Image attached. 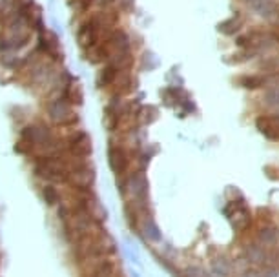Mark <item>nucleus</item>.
<instances>
[{"label": "nucleus", "mask_w": 279, "mask_h": 277, "mask_svg": "<svg viewBox=\"0 0 279 277\" xmlns=\"http://www.w3.org/2000/svg\"><path fill=\"white\" fill-rule=\"evenodd\" d=\"M210 275L212 277H233L235 275V263L230 253H216L210 257Z\"/></svg>", "instance_id": "obj_7"}, {"label": "nucleus", "mask_w": 279, "mask_h": 277, "mask_svg": "<svg viewBox=\"0 0 279 277\" xmlns=\"http://www.w3.org/2000/svg\"><path fill=\"white\" fill-rule=\"evenodd\" d=\"M95 182V168L90 159H71L70 157V175L68 184L77 190H92Z\"/></svg>", "instance_id": "obj_3"}, {"label": "nucleus", "mask_w": 279, "mask_h": 277, "mask_svg": "<svg viewBox=\"0 0 279 277\" xmlns=\"http://www.w3.org/2000/svg\"><path fill=\"white\" fill-rule=\"evenodd\" d=\"M119 4L122 6V9H128V11H132L134 9V6H135V0H119Z\"/></svg>", "instance_id": "obj_22"}, {"label": "nucleus", "mask_w": 279, "mask_h": 277, "mask_svg": "<svg viewBox=\"0 0 279 277\" xmlns=\"http://www.w3.org/2000/svg\"><path fill=\"white\" fill-rule=\"evenodd\" d=\"M15 151H17L18 155H26V157H31L35 155V151H37V146L31 143H26L22 138H18V143L15 144Z\"/></svg>", "instance_id": "obj_17"}, {"label": "nucleus", "mask_w": 279, "mask_h": 277, "mask_svg": "<svg viewBox=\"0 0 279 277\" xmlns=\"http://www.w3.org/2000/svg\"><path fill=\"white\" fill-rule=\"evenodd\" d=\"M265 175L272 181H279V168L277 166H265Z\"/></svg>", "instance_id": "obj_20"}, {"label": "nucleus", "mask_w": 279, "mask_h": 277, "mask_svg": "<svg viewBox=\"0 0 279 277\" xmlns=\"http://www.w3.org/2000/svg\"><path fill=\"white\" fill-rule=\"evenodd\" d=\"M223 215L230 221L235 235L245 232L246 228H250L254 224V214H252L248 204H246L245 197L228 199L226 206L223 208Z\"/></svg>", "instance_id": "obj_2"}, {"label": "nucleus", "mask_w": 279, "mask_h": 277, "mask_svg": "<svg viewBox=\"0 0 279 277\" xmlns=\"http://www.w3.org/2000/svg\"><path fill=\"white\" fill-rule=\"evenodd\" d=\"M0 62L4 64V67H11V70H17V67L22 66V59H18L17 55L13 53H6L0 57Z\"/></svg>", "instance_id": "obj_18"}, {"label": "nucleus", "mask_w": 279, "mask_h": 277, "mask_svg": "<svg viewBox=\"0 0 279 277\" xmlns=\"http://www.w3.org/2000/svg\"><path fill=\"white\" fill-rule=\"evenodd\" d=\"M254 241H257L259 244H263L265 248L272 250V248L279 246V228L274 223L268 224H255V235Z\"/></svg>", "instance_id": "obj_9"}, {"label": "nucleus", "mask_w": 279, "mask_h": 277, "mask_svg": "<svg viewBox=\"0 0 279 277\" xmlns=\"http://www.w3.org/2000/svg\"><path fill=\"white\" fill-rule=\"evenodd\" d=\"M243 2H248V0H243Z\"/></svg>", "instance_id": "obj_23"}, {"label": "nucleus", "mask_w": 279, "mask_h": 277, "mask_svg": "<svg viewBox=\"0 0 279 277\" xmlns=\"http://www.w3.org/2000/svg\"><path fill=\"white\" fill-rule=\"evenodd\" d=\"M135 77L134 73H132V70H126V72H121L119 75H117L115 82L112 84V88H110V99L112 97H117V99H124L126 95H130V93L135 89Z\"/></svg>", "instance_id": "obj_8"}, {"label": "nucleus", "mask_w": 279, "mask_h": 277, "mask_svg": "<svg viewBox=\"0 0 279 277\" xmlns=\"http://www.w3.org/2000/svg\"><path fill=\"white\" fill-rule=\"evenodd\" d=\"M261 104L268 113H279V88L265 89Z\"/></svg>", "instance_id": "obj_12"}, {"label": "nucleus", "mask_w": 279, "mask_h": 277, "mask_svg": "<svg viewBox=\"0 0 279 277\" xmlns=\"http://www.w3.org/2000/svg\"><path fill=\"white\" fill-rule=\"evenodd\" d=\"M175 277H212V275H210L208 270H204L199 265H186L177 270Z\"/></svg>", "instance_id": "obj_14"}, {"label": "nucleus", "mask_w": 279, "mask_h": 277, "mask_svg": "<svg viewBox=\"0 0 279 277\" xmlns=\"http://www.w3.org/2000/svg\"><path fill=\"white\" fill-rule=\"evenodd\" d=\"M157 117H159L157 108H154V106H144V108H141V113H139V126H148V124L154 122Z\"/></svg>", "instance_id": "obj_15"}, {"label": "nucleus", "mask_w": 279, "mask_h": 277, "mask_svg": "<svg viewBox=\"0 0 279 277\" xmlns=\"http://www.w3.org/2000/svg\"><path fill=\"white\" fill-rule=\"evenodd\" d=\"M119 70H117L113 64L106 62L104 66L100 67L99 72H97V77H95V86L99 89H110L112 88V84L115 82L117 75H119Z\"/></svg>", "instance_id": "obj_11"}, {"label": "nucleus", "mask_w": 279, "mask_h": 277, "mask_svg": "<svg viewBox=\"0 0 279 277\" xmlns=\"http://www.w3.org/2000/svg\"><path fill=\"white\" fill-rule=\"evenodd\" d=\"M92 150V138L86 131H73L64 137V155L71 159H90Z\"/></svg>", "instance_id": "obj_5"}, {"label": "nucleus", "mask_w": 279, "mask_h": 277, "mask_svg": "<svg viewBox=\"0 0 279 277\" xmlns=\"http://www.w3.org/2000/svg\"><path fill=\"white\" fill-rule=\"evenodd\" d=\"M137 234L142 235L148 243H161V241H163V234H161V230H159V226H157V221H155V217H154L152 206L142 212Z\"/></svg>", "instance_id": "obj_6"}, {"label": "nucleus", "mask_w": 279, "mask_h": 277, "mask_svg": "<svg viewBox=\"0 0 279 277\" xmlns=\"http://www.w3.org/2000/svg\"><path fill=\"white\" fill-rule=\"evenodd\" d=\"M241 28H243V18L239 15H233L232 18H228V20L221 22V24L217 26L219 33L223 35H235Z\"/></svg>", "instance_id": "obj_13"}, {"label": "nucleus", "mask_w": 279, "mask_h": 277, "mask_svg": "<svg viewBox=\"0 0 279 277\" xmlns=\"http://www.w3.org/2000/svg\"><path fill=\"white\" fill-rule=\"evenodd\" d=\"M119 4V0H97V6H99L102 11H108V9H113V6Z\"/></svg>", "instance_id": "obj_21"}, {"label": "nucleus", "mask_w": 279, "mask_h": 277, "mask_svg": "<svg viewBox=\"0 0 279 277\" xmlns=\"http://www.w3.org/2000/svg\"><path fill=\"white\" fill-rule=\"evenodd\" d=\"M35 175L46 182L68 184L70 157L68 155H35Z\"/></svg>", "instance_id": "obj_1"}, {"label": "nucleus", "mask_w": 279, "mask_h": 277, "mask_svg": "<svg viewBox=\"0 0 279 277\" xmlns=\"http://www.w3.org/2000/svg\"><path fill=\"white\" fill-rule=\"evenodd\" d=\"M68 2L73 6V9H77V11H80V13L90 11V9L97 4V0H68Z\"/></svg>", "instance_id": "obj_19"}, {"label": "nucleus", "mask_w": 279, "mask_h": 277, "mask_svg": "<svg viewBox=\"0 0 279 277\" xmlns=\"http://www.w3.org/2000/svg\"><path fill=\"white\" fill-rule=\"evenodd\" d=\"M255 128L257 131L272 143H279V126L274 122L270 113H261L255 117Z\"/></svg>", "instance_id": "obj_10"}, {"label": "nucleus", "mask_w": 279, "mask_h": 277, "mask_svg": "<svg viewBox=\"0 0 279 277\" xmlns=\"http://www.w3.org/2000/svg\"><path fill=\"white\" fill-rule=\"evenodd\" d=\"M42 195H44L46 204H50V206H57L58 202H60V193H58V190L55 188L53 184L44 186V188H42Z\"/></svg>", "instance_id": "obj_16"}, {"label": "nucleus", "mask_w": 279, "mask_h": 277, "mask_svg": "<svg viewBox=\"0 0 279 277\" xmlns=\"http://www.w3.org/2000/svg\"><path fill=\"white\" fill-rule=\"evenodd\" d=\"M46 113L53 124L62 126V128L75 126V124H79V121H80L79 115L73 111V104H70V102L60 95L55 97V99H51V101L48 102Z\"/></svg>", "instance_id": "obj_4"}]
</instances>
